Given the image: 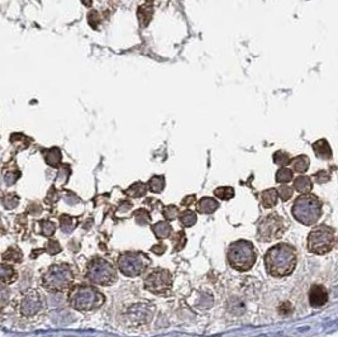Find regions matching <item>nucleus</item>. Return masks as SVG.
Segmentation results:
<instances>
[{"mask_svg":"<svg viewBox=\"0 0 338 337\" xmlns=\"http://www.w3.org/2000/svg\"><path fill=\"white\" fill-rule=\"evenodd\" d=\"M45 160L48 165L57 166L61 161V151L58 148H52L45 152Z\"/></svg>","mask_w":338,"mask_h":337,"instance_id":"nucleus-26","label":"nucleus"},{"mask_svg":"<svg viewBox=\"0 0 338 337\" xmlns=\"http://www.w3.org/2000/svg\"><path fill=\"white\" fill-rule=\"evenodd\" d=\"M148 189L153 193H161L165 188V178L164 176H153L148 181Z\"/></svg>","mask_w":338,"mask_h":337,"instance_id":"nucleus-28","label":"nucleus"},{"mask_svg":"<svg viewBox=\"0 0 338 337\" xmlns=\"http://www.w3.org/2000/svg\"><path fill=\"white\" fill-rule=\"evenodd\" d=\"M336 244L335 229L327 225H319L311 229L307 240V249L315 255H326Z\"/></svg>","mask_w":338,"mask_h":337,"instance_id":"nucleus-7","label":"nucleus"},{"mask_svg":"<svg viewBox=\"0 0 338 337\" xmlns=\"http://www.w3.org/2000/svg\"><path fill=\"white\" fill-rule=\"evenodd\" d=\"M144 289L155 295H166L172 289V274L166 269H155L144 279Z\"/></svg>","mask_w":338,"mask_h":337,"instance_id":"nucleus-10","label":"nucleus"},{"mask_svg":"<svg viewBox=\"0 0 338 337\" xmlns=\"http://www.w3.org/2000/svg\"><path fill=\"white\" fill-rule=\"evenodd\" d=\"M86 278L90 283L99 286H108L115 283L117 270L109 261L102 257H95L89 262L86 269Z\"/></svg>","mask_w":338,"mask_h":337,"instance_id":"nucleus-8","label":"nucleus"},{"mask_svg":"<svg viewBox=\"0 0 338 337\" xmlns=\"http://www.w3.org/2000/svg\"><path fill=\"white\" fill-rule=\"evenodd\" d=\"M60 223H61V229H62V232H65V233H71L76 226V220L71 216L62 214L60 218Z\"/></svg>","mask_w":338,"mask_h":337,"instance_id":"nucleus-25","label":"nucleus"},{"mask_svg":"<svg viewBox=\"0 0 338 337\" xmlns=\"http://www.w3.org/2000/svg\"><path fill=\"white\" fill-rule=\"evenodd\" d=\"M286 231V222L278 213L267 214L257 227V238L261 242H273L284 236Z\"/></svg>","mask_w":338,"mask_h":337,"instance_id":"nucleus-9","label":"nucleus"},{"mask_svg":"<svg viewBox=\"0 0 338 337\" xmlns=\"http://www.w3.org/2000/svg\"><path fill=\"white\" fill-rule=\"evenodd\" d=\"M298 253L290 244H278L270 247L265 255V268L267 274L274 278H284L295 270Z\"/></svg>","mask_w":338,"mask_h":337,"instance_id":"nucleus-1","label":"nucleus"},{"mask_svg":"<svg viewBox=\"0 0 338 337\" xmlns=\"http://www.w3.org/2000/svg\"><path fill=\"white\" fill-rule=\"evenodd\" d=\"M133 217H135V221L137 225L140 226H146V225H150L151 223V213L147 209L143 208H140L137 211L133 212Z\"/></svg>","mask_w":338,"mask_h":337,"instance_id":"nucleus-24","label":"nucleus"},{"mask_svg":"<svg viewBox=\"0 0 338 337\" xmlns=\"http://www.w3.org/2000/svg\"><path fill=\"white\" fill-rule=\"evenodd\" d=\"M46 250H47V253H50V255H56V253H61V246L56 240H51L47 242Z\"/></svg>","mask_w":338,"mask_h":337,"instance_id":"nucleus-36","label":"nucleus"},{"mask_svg":"<svg viewBox=\"0 0 338 337\" xmlns=\"http://www.w3.org/2000/svg\"><path fill=\"white\" fill-rule=\"evenodd\" d=\"M308 299L311 307L319 308L328 301V292L323 285H313L309 290Z\"/></svg>","mask_w":338,"mask_h":337,"instance_id":"nucleus-12","label":"nucleus"},{"mask_svg":"<svg viewBox=\"0 0 338 337\" xmlns=\"http://www.w3.org/2000/svg\"><path fill=\"white\" fill-rule=\"evenodd\" d=\"M313 150H314L315 155H317L319 159L329 160L332 157V150H331L328 142H327L326 140H319V141L315 142V143L313 144Z\"/></svg>","mask_w":338,"mask_h":337,"instance_id":"nucleus-16","label":"nucleus"},{"mask_svg":"<svg viewBox=\"0 0 338 337\" xmlns=\"http://www.w3.org/2000/svg\"><path fill=\"white\" fill-rule=\"evenodd\" d=\"M274 163L280 166H285L289 163H291L290 156H289V154L284 152V151H278V152L274 154Z\"/></svg>","mask_w":338,"mask_h":337,"instance_id":"nucleus-34","label":"nucleus"},{"mask_svg":"<svg viewBox=\"0 0 338 337\" xmlns=\"http://www.w3.org/2000/svg\"><path fill=\"white\" fill-rule=\"evenodd\" d=\"M195 202V196H188L185 199H183L181 204L185 205V207H190V205L194 204Z\"/></svg>","mask_w":338,"mask_h":337,"instance_id":"nucleus-38","label":"nucleus"},{"mask_svg":"<svg viewBox=\"0 0 338 337\" xmlns=\"http://www.w3.org/2000/svg\"><path fill=\"white\" fill-rule=\"evenodd\" d=\"M162 214H164L165 220L166 221H174L176 220L177 216H179V209L175 205H166V207L162 208Z\"/></svg>","mask_w":338,"mask_h":337,"instance_id":"nucleus-32","label":"nucleus"},{"mask_svg":"<svg viewBox=\"0 0 338 337\" xmlns=\"http://www.w3.org/2000/svg\"><path fill=\"white\" fill-rule=\"evenodd\" d=\"M74 271L67 264L51 265L42 277V285L51 292H63L71 288L74 281Z\"/></svg>","mask_w":338,"mask_h":337,"instance_id":"nucleus-5","label":"nucleus"},{"mask_svg":"<svg viewBox=\"0 0 338 337\" xmlns=\"http://www.w3.org/2000/svg\"><path fill=\"white\" fill-rule=\"evenodd\" d=\"M179 220H180V223L183 225V227L189 228V227H193L195 223H197V217L193 211L186 209V211L181 212V213L179 214Z\"/></svg>","mask_w":338,"mask_h":337,"instance_id":"nucleus-23","label":"nucleus"},{"mask_svg":"<svg viewBox=\"0 0 338 337\" xmlns=\"http://www.w3.org/2000/svg\"><path fill=\"white\" fill-rule=\"evenodd\" d=\"M279 198V193L276 189H267L261 193V202L265 208H271L276 205Z\"/></svg>","mask_w":338,"mask_h":337,"instance_id":"nucleus-18","label":"nucleus"},{"mask_svg":"<svg viewBox=\"0 0 338 337\" xmlns=\"http://www.w3.org/2000/svg\"><path fill=\"white\" fill-rule=\"evenodd\" d=\"M124 193H126L127 196L132 197V198H141V197L146 196L147 185L146 184L141 183V181H138V183L131 185V187H129Z\"/></svg>","mask_w":338,"mask_h":337,"instance_id":"nucleus-22","label":"nucleus"},{"mask_svg":"<svg viewBox=\"0 0 338 337\" xmlns=\"http://www.w3.org/2000/svg\"><path fill=\"white\" fill-rule=\"evenodd\" d=\"M219 208V203L212 197H204L197 204V211L201 214H213Z\"/></svg>","mask_w":338,"mask_h":337,"instance_id":"nucleus-13","label":"nucleus"},{"mask_svg":"<svg viewBox=\"0 0 338 337\" xmlns=\"http://www.w3.org/2000/svg\"><path fill=\"white\" fill-rule=\"evenodd\" d=\"M278 193L282 202H287L293 197V188H290L289 185H282L278 189Z\"/></svg>","mask_w":338,"mask_h":337,"instance_id":"nucleus-35","label":"nucleus"},{"mask_svg":"<svg viewBox=\"0 0 338 337\" xmlns=\"http://www.w3.org/2000/svg\"><path fill=\"white\" fill-rule=\"evenodd\" d=\"M275 179L276 181L280 184L289 183V181L293 180V171H291L290 168H287L284 166V168H279V171L276 172Z\"/></svg>","mask_w":338,"mask_h":337,"instance_id":"nucleus-29","label":"nucleus"},{"mask_svg":"<svg viewBox=\"0 0 338 337\" xmlns=\"http://www.w3.org/2000/svg\"><path fill=\"white\" fill-rule=\"evenodd\" d=\"M105 298L95 286L76 285L69 293V304L79 312H90L104 304Z\"/></svg>","mask_w":338,"mask_h":337,"instance_id":"nucleus-2","label":"nucleus"},{"mask_svg":"<svg viewBox=\"0 0 338 337\" xmlns=\"http://www.w3.org/2000/svg\"><path fill=\"white\" fill-rule=\"evenodd\" d=\"M23 259V253L19 250L18 247L10 246L5 253H3V261L4 262H22Z\"/></svg>","mask_w":338,"mask_h":337,"instance_id":"nucleus-21","label":"nucleus"},{"mask_svg":"<svg viewBox=\"0 0 338 337\" xmlns=\"http://www.w3.org/2000/svg\"><path fill=\"white\" fill-rule=\"evenodd\" d=\"M46 301L42 293L38 290H28L19 301L18 309L24 318H33L45 310Z\"/></svg>","mask_w":338,"mask_h":337,"instance_id":"nucleus-11","label":"nucleus"},{"mask_svg":"<svg viewBox=\"0 0 338 337\" xmlns=\"http://www.w3.org/2000/svg\"><path fill=\"white\" fill-rule=\"evenodd\" d=\"M229 265L237 271H249L257 261V253L251 241L238 240L230 244L227 253Z\"/></svg>","mask_w":338,"mask_h":337,"instance_id":"nucleus-4","label":"nucleus"},{"mask_svg":"<svg viewBox=\"0 0 338 337\" xmlns=\"http://www.w3.org/2000/svg\"><path fill=\"white\" fill-rule=\"evenodd\" d=\"M151 229L155 233V236L159 240H165V238H169L171 235H172V226H171L169 221H160V222L155 223L151 226Z\"/></svg>","mask_w":338,"mask_h":337,"instance_id":"nucleus-14","label":"nucleus"},{"mask_svg":"<svg viewBox=\"0 0 338 337\" xmlns=\"http://www.w3.org/2000/svg\"><path fill=\"white\" fill-rule=\"evenodd\" d=\"M17 278H18V274H17V271L13 269V266L6 265L5 262H4V264L1 265V281H3V284H6V285L13 284L15 280H17Z\"/></svg>","mask_w":338,"mask_h":337,"instance_id":"nucleus-19","label":"nucleus"},{"mask_svg":"<svg viewBox=\"0 0 338 337\" xmlns=\"http://www.w3.org/2000/svg\"><path fill=\"white\" fill-rule=\"evenodd\" d=\"M309 157L306 156V155H300V156L295 157L294 160H291V166H293V170L299 174H303L306 172L309 168Z\"/></svg>","mask_w":338,"mask_h":337,"instance_id":"nucleus-20","label":"nucleus"},{"mask_svg":"<svg viewBox=\"0 0 338 337\" xmlns=\"http://www.w3.org/2000/svg\"><path fill=\"white\" fill-rule=\"evenodd\" d=\"M18 203H19V197L17 196V194H14V193L8 194V196H5L3 198V204L6 209H14V208L18 205Z\"/></svg>","mask_w":338,"mask_h":337,"instance_id":"nucleus-33","label":"nucleus"},{"mask_svg":"<svg viewBox=\"0 0 338 337\" xmlns=\"http://www.w3.org/2000/svg\"><path fill=\"white\" fill-rule=\"evenodd\" d=\"M291 213L304 226H314L322 216V202L314 194H302L295 199Z\"/></svg>","mask_w":338,"mask_h":337,"instance_id":"nucleus-3","label":"nucleus"},{"mask_svg":"<svg viewBox=\"0 0 338 337\" xmlns=\"http://www.w3.org/2000/svg\"><path fill=\"white\" fill-rule=\"evenodd\" d=\"M172 240V244H174V251H180L183 250L184 246L186 244V236L184 231H179L174 237L171 238Z\"/></svg>","mask_w":338,"mask_h":337,"instance_id":"nucleus-30","label":"nucleus"},{"mask_svg":"<svg viewBox=\"0 0 338 337\" xmlns=\"http://www.w3.org/2000/svg\"><path fill=\"white\" fill-rule=\"evenodd\" d=\"M151 312L148 310V308L144 307L143 304H137V306H135V307L131 308V314H129V318L131 319H137L140 318V323H143L144 322H148V319L147 318H151Z\"/></svg>","mask_w":338,"mask_h":337,"instance_id":"nucleus-15","label":"nucleus"},{"mask_svg":"<svg viewBox=\"0 0 338 337\" xmlns=\"http://www.w3.org/2000/svg\"><path fill=\"white\" fill-rule=\"evenodd\" d=\"M294 189L298 190L302 194H308L313 189V183L308 176H298L294 180Z\"/></svg>","mask_w":338,"mask_h":337,"instance_id":"nucleus-17","label":"nucleus"},{"mask_svg":"<svg viewBox=\"0 0 338 337\" xmlns=\"http://www.w3.org/2000/svg\"><path fill=\"white\" fill-rule=\"evenodd\" d=\"M152 260L141 251H126L118 257V269L124 277H140L150 268Z\"/></svg>","mask_w":338,"mask_h":337,"instance_id":"nucleus-6","label":"nucleus"},{"mask_svg":"<svg viewBox=\"0 0 338 337\" xmlns=\"http://www.w3.org/2000/svg\"><path fill=\"white\" fill-rule=\"evenodd\" d=\"M151 251H152L155 255H157V256H160V255H162V253L166 251V246L165 245H161V244H159V245H155V246L151 249Z\"/></svg>","mask_w":338,"mask_h":337,"instance_id":"nucleus-37","label":"nucleus"},{"mask_svg":"<svg viewBox=\"0 0 338 337\" xmlns=\"http://www.w3.org/2000/svg\"><path fill=\"white\" fill-rule=\"evenodd\" d=\"M214 196L221 200H230L234 197V189L232 187H219L214 190Z\"/></svg>","mask_w":338,"mask_h":337,"instance_id":"nucleus-27","label":"nucleus"},{"mask_svg":"<svg viewBox=\"0 0 338 337\" xmlns=\"http://www.w3.org/2000/svg\"><path fill=\"white\" fill-rule=\"evenodd\" d=\"M39 225H41V233L43 236L51 237V236L55 235L56 226H55L54 222H51V221H42V222H39Z\"/></svg>","mask_w":338,"mask_h":337,"instance_id":"nucleus-31","label":"nucleus"}]
</instances>
